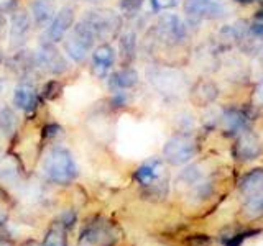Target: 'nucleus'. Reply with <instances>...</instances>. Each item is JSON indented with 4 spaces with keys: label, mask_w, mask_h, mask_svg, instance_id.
I'll return each instance as SVG.
<instances>
[{
    "label": "nucleus",
    "mask_w": 263,
    "mask_h": 246,
    "mask_svg": "<svg viewBox=\"0 0 263 246\" xmlns=\"http://www.w3.org/2000/svg\"><path fill=\"white\" fill-rule=\"evenodd\" d=\"M82 22L92 31L94 38L102 43H110L112 39L119 38L123 28V16L107 7L87 10L82 16Z\"/></svg>",
    "instance_id": "1"
},
{
    "label": "nucleus",
    "mask_w": 263,
    "mask_h": 246,
    "mask_svg": "<svg viewBox=\"0 0 263 246\" xmlns=\"http://www.w3.org/2000/svg\"><path fill=\"white\" fill-rule=\"evenodd\" d=\"M46 177L56 184H69L78 176V166L72 154L66 148H53L43 161Z\"/></svg>",
    "instance_id": "2"
},
{
    "label": "nucleus",
    "mask_w": 263,
    "mask_h": 246,
    "mask_svg": "<svg viewBox=\"0 0 263 246\" xmlns=\"http://www.w3.org/2000/svg\"><path fill=\"white\" fill-rule=\"evenodd\" d=\"M152 35L156 39V43L175 48L186 41L187 27L181 16L175 13H163L152 28Z\"/></svg>",
    "instance_id": "3"
},
{
    "label": "nucleus",
    "mask_w": 263,
    "mask_h": 246,
    "mask_svg": "<svg viewBox=\"0 0 263 246\" xmlns=\"http://www.w3.org/2000/svg\"><path fill=\"white\" fill-rule=\"evenodd\" d=\"M96 38L84 22L76 23L63 39V48L66 56L74 63H84L90 49L94 48Z\"/></svg>",
    "instance_id": "4"
},
{
    "label": "nucleus",
    "mask_w": 263,
    "mask_h": 246,
    "mask_svg": "<svg viewBox=\"0 0 263 246\" xmlns=\"http://www.w3.org/2000/svg\"><path fill=\"white\" fill-rule=\"evenodd\" d=\"M148 82L163 95H178L184 92L187 87L186 76L178 69L166 68V66H153L146 72Z\"/></svg>",
    "instance_id": "5"
},
{
    "label": "nucleus",
    "mask_w": 263,
    "mask_h": 246,
    "mask_svg": "<svg viewBox=\"0 0 263 246\" xmlns=\"http://www.w3.org/2000/svg\"><path fill=\"white\" fill-rule=\"evenodd\" d=\"M197 153L196 139L189 135L171 136L163 146V156L173 166H181L191 161Z\"/></svg>",
    "instance_id": "6"
},
{
    "label": "nucleus",
    "mask_w": 263,
    "mask_h": 246,
    "mask_svg": "<svg viewBox=\"0 0 263 246\" xmlns=\"http://www.w3.org/2000/svg\"><path fill=\"white\" fill-rule=\"evenodd\" d=\"M183 8L187 18L194 23L202 20H220L229 15L222 0H184Z\"/></svg>",
    "instance_id": "7"
},
{
    "label": "nucleus",
    "mask_w": 263,
    "mask_h": 246,
    "mask_svg": "<svg viewBox=\"0 0 263 246\" xmlns=\"http://www.w3.org/2000/svg\"><path fill=\"white\" fill-rule=\"evenodd\" d=\"M38 64L43 72L51 74V76H63V74L69 69L68 59L61 54L60 49L56 48L54 43L43 38L40 43V48L36 51Z\"/></svg>",
    "instance_id": "8"
},
{
    "label": "nucleus",
    "mask_w": 263,
    "mask_h": 246,
    "mask_svg": "<svg viewBox=\"0 0 263 246\" xmlns=\"http://www.w3.org/2000/svg\"><path fill=\"white\" fill-rule=\"evenodd\" d=\"M31 16L27 10H13L8 22V46L10 49H22L27 43L28 35L31 31Z\"/></svg>",
    "instance_id": "9"
},
{
    "label": "nucleus",
    "mask_w": 263,
    "mask_h": 246,
    "mask_svg": "<svg viewBox=\"0 0 263 246\" xmlns=\"http://www.w3.org/2000/svg\"><path fill=\"white\" fill-rule=\"evenodd\" d=\"M234 158L240 162H250L257 159L263 153V145L260 138L250 130H243L242 133L237 135V139L232 148Z\"/></svg>",
    "instance_id": "10"
},
{
    "label": "nucleus",
    "mask_w": 263,
    "mask_h": 246,
    "mask_svg": "<svg viewBox=\"0 0 263 246\" xmlns=\"http://www.w3.org/2000/svg\"><path fill=\"white\" fill-rule=\"evenodd\" d=\"M74 18H76V8L72 5H64L60 12H56L54 18L46 27L45 39L51 41L54 45L61 43L64 36L68 35L69 30L72 28Z\"/></svg>",
    "instance_id": "11"
},
{
    "label": "nucleus",
    "mask_w": 263,
    "mask_h": 246,
    "mask_svg": "<svg viewBox=\"0 0 263 246\" xmlns=\"http://www.w3.org/2000/svg\"><path fill=\"white\" fill-rule=\"evenodd\" d=\"M84 240L97 244V246H112L117 241V233H115V227L110 221H105L102 218H97L84 230Z\"/></svg>",
    "instance_id": "12"
},
{
    "label": "nucleus",
    "mask_w": 263,
    "mask_h": 246,
    "mask_svg": "<svg viewBox=\"0 0 263 246\" xmlns=\"http://www.w3.org/2000/svg\"><path fill=\"white\" fill-rule=\"evenodd\" d=\"M115 63V51L109 43H101L92 53L90 72L96 79H105L110 76V71Z\"/></svg>",
    "instance_id": "13"
},
{
    "label": "nucleus",
    "mask_w": 263,
    "mask_h": 246,
    "mask_svg": "<svg viewBox=\"0 0 263 246\" xmlns=\"http://www.w3.org/2000/svg\"><path fill=\"white\" fill-rule=\"evenodd\" d=\"M219 123H220V130L224 135L237 136L238 133H242L243 130H247L249 117H247V113L243 110L235 109V107H229V109H226L220 113Z\"/></svg>",
    "instance_id": "14"
},
{
    "label": "nucleus",
    "mask_w": 263,
    "mask_h": 246,
    "mask_svg": "<svg viewBox=\"0 0 263 246\" xmlns=\"http://www.w3.org/2000/svg\"><path fill=\"white\" fill-rule=\"evenodd\" d=\"M219 97V87L211 79H199L189 89V98L196 107H209Z\"/></svg>",
    "instance_id": "15"
},
{
    "label": "nucleus",
    "mask_w": 263,
    "mask_h": 246,
    "mask_svg": "<svg viewBox=\"0 0 263 246\" xmlns=\"http://www.w3.org/2000/svg\"><path fill=\"white\" fill-rule=\"evenodd\" d=\"M13 105L25 113L35 112L38 105V90L33 82L22 80L13 90Z\"/></svg>",
    "instance_id": "16"
},
{
    "label": "nucleus",
    "mask_w": 263,
    "mask_h": 246,
    "mask_svg": "<svg viewBox=\"0 0 263 246\" xmlns=\"http://www.w3.org/2000/svg\"><path fill=\"white\" fill-rule=\"evenodd\" d=\"M56 15V0H30V16L38 28H46Z\"/></svg>",
    "instance_id": "17"
},
{
    "label": "nucleus",
    "mask_w": 263,
    "mask_h": 246,
    "mask_svg": "<svg viewBox=\"0 0 263 246\" xmlns=\"http://www.w3.org/2000/svg\"><path fill=\"white\" fill-rule=\"evenodd\" d=\"M138 72L132 66H123L122 69L112 72L109 76V89L114 92H127L138 84Z\"/></svg>",
    "instance_id": "18"
},
{
    "label": "nucleus",
    "mask_w": 263,
    "mask_h": 246,
    "mask_svg": "<svg viewBox=\"0 0 263 246\" xmlns=\"http://www.w3.org/2000/svg\"><path fill=\"white\" fill-rule=\"evenodd\" d=\"M164 174V168H163V162L160 159H150L143 162L135 171V179L137 182H140L142 186H160L161 184V179Z\"/></svg>",
    "instance_id": "19"
},
{
    "label": "nucleus",
    "mask_w": 263,
    "mask_h": 246,
    "mask_svg": "<svg viewBox=\"0 0 263 246\" xmlns=\"http://www.w3.org/2000/svg\"><path fill=\"white\" fill-rule=\"evenodd\" d=\"M138 51V38L134 30L122 31L119 35V53H120V61L122 68L123 66H130L135 61Z\"/></svg>",
    "instance_id": "20"
},
{
    "label": "nucleus",
    "mask_w": 263,
    "mask_h": 246,
    "mask_svg": "<svg viewBox=\"0 0 263 246\" xmlns=\"http://www.w3.org/2000/svg\"><path fill=\"white\" fill-rule=\"evenodd\" d=\"M240 192L245 197H252L263 192V169H253L245 174L240 180Z\"/></svg>",
    "instance_id": "21"
},
{
    "label": "nucleus",
    "mask_w": 263,
    "mask_h": 246,
    "mask_svg": "<svg viewBox=\"0 0 263 246\" xmlns=\"http://www.w3.org/2000/svg\"><path fill=\"white\" fill-rule=\"evenodd\" d=\"M18 128V117L13 109H10L8 105L0 107V131L5 136H13V133Z\"/></svg>",
    "instance_id": "22"
},
{
    "label": "nucleus",
    "mask_w": 263,
    "mask_h": 246,
    "mask_svg": "<svg viewBox=\"0 0 263 246\" xmlns=\"http://www.w3.org/2000/svg\"><path fill=\"white\" fill-rule=\"evenodd\" d=\"M43 246H68L66 230L61 223H54L48 230L43 240Z\"/></svg>",
    "instance_id": "23"
},
{
    "label": "nucleus",
    "mask_w": 263,
    "mask_h": 246,
    "mask_svg": "<svg viewBox=\"0 0 263 246\" xmlns=\"http://www.w3.org/2000/svg\"><path fill=\"white\" fill-rule=\"evenodd\" d=\"M243 215L247 218H258L263 215V192L247 197V202L243 205Z\"/></svg>",
    "instance_id": "24"
},
{
    "label": "nucleus",
    "mask_w": 263,
    "mask_h": 246,
    "mask_svg": "<svg viewBox=\"0 0 263 246\" xmlns=\"http://www.w3.org/2000/svg\"><path fill=\"white\" fill-rule=\"evenodd\" d=\"M143 8V0H122L120 2V10L123 16L127 18H137Z\"/></svg>",
    "instance_id": "25"
},
{
    "label": "nucleus",
    "mask_w": 263,
    "mask_h": 246,
    "mask_svg": "<svg viewBox=\"0 0 263 246\" xmlns=\"http://www.w3.org/2000/svg\"><path fill=\"white\" fill-rule=\"evenodd\" d=\"M257 233H258L257 230H250V232H238V233L222 238V243H224L226 246H240L245 238H249L252 235H257Z\"/></svg>",
    "instance_id": "26"
},
{
    "label": "nucleus",
    "mask_w": 263,
    "mask_h": 246,
    "mask_svg": "<svg viewBox=\"0 0 263 246\" xmlns=\"http://www.w3.org/2000/svg\"><path fill=\"white\" fill-rule=\"evenodd\" d=\"M155 12H161V10H170V8L176 7L179 0H148Z\"/></svg>",
    "instance_id": "27"
},
{
    "label": "nucleus",
    "mask_w": 263,
    "mask_h": 246,
    "mask_svg": "<svg viewBox=\"0 0 263 246\" xmlns=\"http://www.w3.org/2000/svg\"><path fill=\"white\" fill-rule=\"evenodd\" d=\"M209 243H211V240L208 235H193L187 240L189 246H208Z\"/></svg>",
    "instance_id": "28"
},
{
    "label": "nucleus",
    "mask_w": 263,
    "mask_h": 246,
    "mask_svg": "<svg viewBox=\"0 0 263 246\" xmlns=\"http://www.w3.org/2000/svg\"><path fill=\"white\" fill-rule=\"evenodd\" d=\"M253 100L258 107H261V109H263V77L258 80V84L255 86V89H253Z\"/></svg>",
    "instance_id": "29"
},
{
    "label": "nucleus",
    "mask_w": 263,
    "mask_h": 246,
    "mask_svg": "<svg viewBox=\"0 0 263 246\" xmlns=\"http://www.w3.org/2000/svg\"><path fill=\"white\" fill-rule=\"evenodd\" d=\"M74 221H76V213L71 212V210H66L63 215H61V225L66 228V227H69L72 225Z\"/></svg>",
    "instance_id": "30"
},
{
    "label": "nucleus",
    "mask_w": 263,
    "mask_h": 246,
    "mask_svg": "<svg viewBox=\"0 0 263 246\" xmlns=\"http://www.w3.org/2000/svg\"><path fill=\"white\" fill-rule=\"evenodd\" d=\"M7 33H8V22L5 18V15L0 13V39L7 36Z\"/></svg>",
    "instance_id": "31"
},
{
    "label": "nucleus",
    "mask_w": 263,
    "mask_h": 246,
    "mask_svg": "<svg viewBox=\"0 0 263 246\" xmlns=\"http://www.w3.org/2000/svg\"><path fill=\"white\" fill-rule=\"evenodd\" d=\"M15 0H0V13H7L8 10H13Z\"/></svg>",
    "instance_id": "32"
},
{
    "label": "nucleus",
    "mask_w": 263,
    "mask_h": 246,
    "mask_svg": "<svg viewBox=\"0 0 263 246\" xmlns=\"http://www.w3.org/2000/svg\"><path fill=\"white\" fill-rule=\"evenodd\" d=\"M45 131H46V136H54V135H58L61 131V128L58 127V125H48L46 128H45Z\"/></svg>",
    "instance_id": "33"
},
{
    "label": "nucleus",
    "mask_w": 263,
    "mask_h": 246,
    "mask_svg": "<svg viewBox=\"0 0 263 246\" xmlns=\"http://www.w3.org/2000/svg\"><path fill=\"white\" fill-rule=\"evenodd\" d=\"M7 220H8V213L2 205H0V227H4L7 223Z\"/></svg>",
    "instance_id": "34"
},
{
    "label": "nucleus",
    "mask_w": 263,
    "mask_h": 246,
    "mask_svg": "<svg viewBox=\"0 0 263 246\" xmlns=\"http://www.w3.org/2000/svg\"><path fill=\"white\" fill-rule=\"evenodd\" d=\"M257 59H258L260 66H261V68H263V46L260 48V51H258V54H257Z\"/></svg>",
    "instance_id": "35"
},
{
    "label": "nucleus",
    "mask_w": 263,
    "mask_h": 246,
    "mask_svg": "<svg viewBox=\"0 0 263 246\" xmlns=\"http://www.w3.org/2000/svg\"><path fill=\"white\" fill-rule=\"evenodd\" d=\"M0 246H13L8 240H4V238H0Z\"/></svg>",
    "instance_id": "36"
},
{
    "label": "nucleus",
    "mask_w": 263,
    "mask_h": 246,
    "mask_svg": "<svg viewBox=\"0 0 263 246\" xmlns=\"http://www.w3.org/2000/svg\"><path fill=\"white\" fill-rule=\"evenodd\" d=\"M235 2H238V4H243V5H247V4H252L253 0H235Z\"/></svg>",
    "instance_id": "37"
},
{
    "label": "nucleus",
    "mask_w": 263,
    "mask_h": 246,
    "mask_svg": "<svg viewBox=\"0 0 263 246\" xmlns=\"http://www.w3.org/2000/svg\"><path fill=\"white\" fill-rule=\"evenodd\" d=\"M5 61V56H4V51H2V48H0V64H2Z\"/></svg>",
    "instance_id": "38"
},
{
    "label": "nucleus",
    "mask_w": 263,
    "mask_h": 246,
    "mask_svg": "<svg viewBox=\"0 0 263 246\" xmlns=\"http://www.w3.org/2000/svg\"><path fill=\"white\" fill-rule=\"evenodd\" d=\"M81 2H87V4H97V2H101V0H81Z\"/></svg>",
    "instance_id": "39"
},
{
    "label": "nucleus",
    "mask_w": 263,
    "mask_h": 246,
    "mask_svg": "<svg viewBox=\"0 0 263 246\" xmlns=\"http://www.w3.org/2000/svg\"><path fill=\"white\" fill-rule=\"evenodd\" d=\"M25 246H38L36 243H28V244H25Z\"/></svg>",
    "instance_id": "40"
},
{
    "label": "nucleus",
    "mask_w": 263,
    "mask_h": 246,
    "mask_svg": "<svg viewBox=\"0 0 263 246\" xmlns=\"http://www.w3.org/2000/svg\"><path fill=\"white\" fill-rule=\"evenodd\" d=\"M2 87H4V82H2V79H0V90H2Z\"/></svg>",
    "instance_id": "41"
},
{
    "label": "nucleus",
    "mask_w": 263,
    "mask_h": 246,
    "mask_svg": "<svg viewBox=\"0 0 263 246\" xmlns=\"http://www.w3.org/2000/svg\"><path fill=\"white\" fill-rule=\"evenodd\" d=\"M257 2H258V4H261V5H263V0H257Z\"/></svg>",
    "instance_id": "42"
}]
</instances>
